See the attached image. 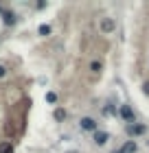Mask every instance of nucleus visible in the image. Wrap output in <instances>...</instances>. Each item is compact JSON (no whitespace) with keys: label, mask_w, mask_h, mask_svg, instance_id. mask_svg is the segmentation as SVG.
<instances>
[{"label":"nucleus","mask_w":149,"mask_h":153,"mask_svg":"<svg viewBox=\"0 0 149 153\" xmlns=\"http://www.w3.org/2000/svg\"><path fill=\"white\" fill-rule=\"evenodd\" d=\"M143 92L149 96V81H145V85H143Z\"/></svg>","instance_id":"ddd939ff"},{"label":"nucleus","mask_w":149,"mask_h":153,"mask_svg":"<svg viewBox=\"0 0 149 153\" xmlns=\"http://www.w3.org/2000/svg\"><path fill=\"white\" fill-rule=\"evenodd\" d=\"M118 114L123 116V118H125L127 123H134V112H132V107H130V105H121Z\"/></svg>","instance_id":"20e7f679"},{"label":"nucleus","mask_w":149,"mask_h":153,"mask_svg":"<svg viewBox=\"0 0 149 153\" xmlns=\"http://www.w3.org/2000/svg\"><path fill=\"white\" fill-rule=\"evenodd\" d=\"M46 101H48V103H55V101H57V94H55V92H48V94H46Z\"/></svg>","instance_id":"9b49d317"},{"label":"nucleus","mask_w":149,"mask_h":153,"mask_svg":"<svg viewBox=\"0 0 149 153\" xmlns=\"http://www.w3.org/2000/svg\"><path fill=\"white\" fill-rule=\"evenodd\" d=\"M92 70L99 72V70H101V64H99V61H94V64H92Z\"/></svg>","instance_id":"f8f14e48"},{"label":"nucleus","mask_w":149,"mask_h":153,"mask_svg":"<svg viewBox=\"0 0 149 153\" xmlns=\"http://www.w3.org/2000/svg\"><path fill=\"white\" fill-rule=\"evenodd\" d=\"M110 140V134H108V131H94V142L97 144H105V142H108Z\"/></svg>","instance_id":"39448f33"},{"label":"nucleus","mask_w":149,"mask_h":153,"mask_svg":"<svg viewBox=\"0 0 149 153\" xmlns=\"http://www.w3.org/2000/svg\"><path fill=\"white\" fill-rule=\"evenodd\" d=\"M79 125H81V129H86V131H97V120H94V118H90V116L81 118Z\"/></svg>","instance_id":"f257e3e1"},{"label":"nucleus","mask_w":149,"mask_h":153,"mask_svg":"<svg viewBox=\"0 0 149 153\" xmlns=\"http://www.w3.org/2000/svg\"><path fill=\"white\" fill-rule=\"evenodd\" d=\"M114 29H116V24H114V20H112V18H103L101 20V31L103 33H112Z\"/></svg>","instance_id":"f03ea898"},{"label":"nucleus","mask_w":149,"mask_h":153,"mask_svg":"<svg viewBox=\"0 0 149 153\" xmlns=\"http://www.w3.org/2000/svg\"><path fill=\"white\" fill-rule=\"evenodd\" d=\"M66 118V112L64 109H55V120H64Z\"/></svg>","instance_id":"6e6552de"},{"label":"nucleus","mask_w":149,"mask_h":153,"mask_svg":"<svg viewBox=\"0 0 149 153\" xmlns=\"http://www.w3.org/2000/svg\"><path fill=\"white\" fill-rule=\"evenodd\" d=\"M4 22L7 24H13V22H16V16H13V13H4Z\"/></svg>","instance_id":"1a4fd4ad"},{"label":"nucleus","mask_w":149,"mask_h":153,"mask_svg":"<svg viewBox=\"0 0 149 153\" xmlns=\"http://www.w3.org/2000/svg\"><path fill=\"white\" fill-rule=\"evenodd\" d=\"M0 153H13V144L11 142H0Z\"/></svg>","instance_id":"0eeeda50"},{"label":"nucleus","mask_w":149,"mask_h":153,"mask_svg":"<svg viewBox=\"0 0 149 153\" xmlns=\"http://www.w3.org/2000/svg\"><path fill=\"white\" fill-rule=\"evenodd\" d=\"M145 125H127V134L130 136H143L145 134Z\"/></svg>","instance_id":"7ed1b4c3"},{"label":"nucleus","mask_w":149,"mask_h":153,"mask_svg":"<svg viewBox=\"0 0 149 153\" xmlns=\"http://www.w3.org/2000/svg\"><path fill=\"white\" fill-rule=\"evenodd\" d=\"M48 33H51V26H48V24H42V26H40V35H48Z\"/></svg>","instance_id":"9d476101"},{"label":"nucleus","mask_w":149,"mask_h":153,"mask_svg":"<svg viewBox=\"0 0 149 153\" xmlns=\"http://www.w3.org/2000/svg\"><path fill=\"white\" fill-rule=\"evenodd\" d=\"M68 153H77V151H68Z\"/></svg>","instance_id":"2eb2a0df"},{"label":"nucleus","mask_w":149,"mask_h":153,"mask_svg":"<svg viewBox=\"0 0 149 153\" xmlns=\"http://www.w3.org/2000/svg\"><path fill=\"white\" fill-rule=\"evenodd\" d=\"M136 149H138V147H136V142H134V140H127L118 151H121V153H136Z\"/></svg>","instance_id":"423d86ee"},{"label":"nucleus","mask_w":149,"mask_h":153,"mask_svg":"<svg viewBox=\"0 0 149 153\" xmlns=\"http://www.w3.org/2000/svg\"><path fill=\"white\" fill-rule=\"evenodd\" d=\"M4 74H7V68H4V66H0V79H2Z\"/></svg>","instance_id":"4468645a"}]
</instances>
